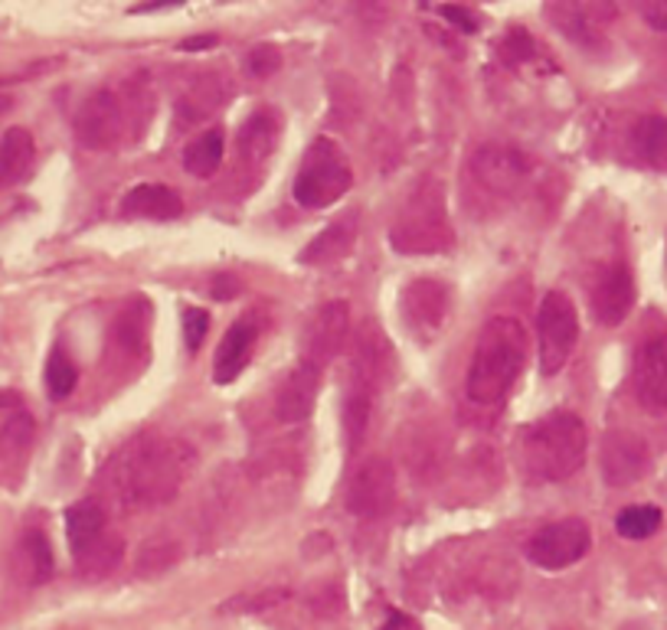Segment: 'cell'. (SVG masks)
<instances>
[{"label":"cell","instance_id":"1","mask_svg":"<svg viewBox=\"0 0 667 630\" xmlns=\"http://www.w3.org/2000/svg\"><path fill=\"white\" fill-rule=\"evenodd\" d=\"M527 356H530V337L524 324L507 314L491 317L478 334L475 356H472V369L465 383L468 399L485 408H497L517 386L527 366Z\"/></svg>","mask_w":667,"mask_h":630},{"label":"cell","instance_id":"2","mask_svg":"<svg viewBox=\"0 0 667 630\" xmlns=\"http://www.w3.org/2000/svg\"><path fill=\"white\" fill-rule=\"evenodd\" d=\"M586 451H589L586 421L566 408H556L540 421H534L521 441L524 470L534 484L569 480L586 464Z\"/></svg>","mask_w":667,"mask_h":630},{"label":"cell","instance_id":"3","mask_svg":"<svg viewBox=\"0 0 667 630\" xmlns=\"http://www.w3.org/2000/svg\"><path fill=\"white\" fill-rule=\"evenodd\" d=\"M390 242L400 255H435V252H448L455 242V232L445 213V190L442 180L425 176L423 183L410 193V200L403 203Z\"/></svg>","mask_w":667,"mask_h":630},{"label":"cell","instance_id":"4","mask_svg":"<svg viewBox=\"0 0 667 630\" xmlns=\"http://www.w3.org/2000/svg\"><path fill=\"white\" fill-rule=\"evenodd\" d=\"M186 448L151 438L148 445L131 448V455L122 460L119 490L131 504H161L181 487L186 474Z\"/></svg>","mask_w":667,"mask_h":630},{"label":"cell","instance_id":"5","mask_svg":"<svg viewBox=\"0 0 667 630\" xmlns=\"http://www.w3.org/2000/svg\"><path fill=\"white\" fill-rule=\"evenodd\" d=\"M386 356H390V341L373 324H366L364 334L351 349V376H347V399H344V431H347L351 451L364 441L373 402L383 389Z\"/></svg>","mask_w":667,"mask_h":630},{"label":"cell","instance_id":"6","mask_svg":"<svg viewBox=\"0 0 667 630\" xmlns=\"http://www.w3.org/2000/svg\"><path fill=\"white\" fill-rule=\"evenodd\" d=\"M354 186V171L344 148L334 138H314L295 173V200L304 210H327L347 196Z\"/></svg>","mask_w":667,"mask_h":630},{"label":"cell","instance_id":"7","mask_svg":"<svg viewBox=\"0 0 667 630\" xmlns=\"http://www.w3.org/2000/svg\"><path fill=\"white\" fill-rule=\"evenodd\" d=\"M537 331H540V373L549 379L569 363L573 346L579 341V314L569 294L563 291L544 294L537 311Z\"/></svg>","mask_w":667,"mask_h":630},{"label":"cell","instance_id":"8","mask_svg":"<svg viewBox=\"0 0 667 630\" xmlns=\"http://www.w3.org/2000/svg\"><path fill=\"white\" fill-rule=\"evenodd\" d=\"M589 546H593V532H589L586 519L569 516V519H556L540 532H534V539L527 542V559L544 572H563L569 566H576L589 552Z\"/></svg>","mask_w":667,"mask_h":630},{"label":"cell","instance_id":"9","mask_svg":"<svg viewBox=\"0 0 667 630\" xmlns=\"http://www.w3.org/2000/svg\"><path fill=\"white\" fill-rule=\"evenodd\" d=\"M400 314H403L410 337H416L420 344H432L452 314V287L445 282H435V278L410 282L400 297Z\"/></svg>","mask_w":667,"mask_h":630},{"label":"cell","instance_id":"10","mask_svg":"<svg viewBox=\"0 0 667 630\" xmlns=\"http://www.w3.org/2000/svg\"><path fill=\"white\" fill-rule=\"evenodd\" d=\"M128 105L115 92H95L82 102V109L75 112V134L79 144L89 151H109L124 141L128 131Z\"/></svg>","mask_w":667,"mask_h":630},{"label":"cell","instance_id":"11","mask_svg":"<svg viewBox=\"0 0 667 630\" xmlns=\"http://www.w3.org/2000/svg\"><path fill=\"white\" fill-rule=\"evenodd\" d=\"M396 504V470L386 458H370L347 484V510L357 519H380Z\"/></svg>","mask_w":667,"mask_h":630},{"label":"cell","instance_id":"12","mask_svg":"<svg viewBox=\"0 0 667 630\" xmlns=\"http://www.w3.org/2000/svg\"><path fill=\"white\" fill-rule=\"evenodd\" d=\"M351 337V307L347 301H327L314 311L304 331V359L314 366H327Z\"/></svg>","mask_w":667,"mask_h":630},{"label":"cell","instance_id":"13","mask_svg":"<svg viewBox=\"0 0 667 630\" xmlns=\"http://www.w3.org/2000/svg\"><path fill=\"white\" fill-rule=\"evenodd\" d=\"M589 307H593V317L603 327H618L631 314L635 278H631V268L625 262H612L596 275V282L589 287Z\"/></svg>","mask_w":667,"mask_h":630},{"label":"cell","instance_id":"14","mask_svg":"<svg viewBox=\"0 0 667 630\" xmlns=\"http://www.w3.org/2000/svg\"><path fill=\"white\" fill-rule=\"evenodd\" d=\"M631 386L645 411H667V337H648L635 349Z\"/></svg>","mask_w":667,"mask_h":630},{"label":"cell","instance_id":"15","mask_svg":"<svg viewBox=\"0 0 667 630\" xmlns=\"http://www.w3.org/2000/svg\"><path fill=\"white\" fill-rule=\"evenodd\" d=\"M530 171H534V164L507 144H485L472 158L475 180L494 193H517L530 180Z\"/></svg>","mask_w":667,"mask_h":630},{"label":"cell","instance_id":"16","mask_svg":"<svg viewBox=\"0 0 667 630\" xmlns=\"http://www.w3.org/2000/svg\"><path fill=\"white\" fill-rule=\"evenodd\" d=\"M317 389H321V366L299 359L289 376L279 383V393H275V418L279 421H289V425H299L307 421L311 411H314V402H317Z\"/></svg>","mask_w":667,"mask_h":630},{"label":"cell","instance_id":"17","mask_svg":"<svg viewBox=\"0 0 667 630\" xmlns=\"http://www.w3.org/2000/svg\"><path fill=\"white\" fill-rule=\"evenodd\" d=\"M648 470V445L631 431H612L603 445V474L612 487H628Z\"/></svg>","mask_w":667,"mask_h":630},{"label":"cell","instance_id":"18","mask_svg":"<svg viewBox=\"0 0 667 630\" xmlns=\"http://www.w3.org/2000/svg\"><path fill=\"white\" fill-rule=\"evenodd\" d=\"M255 341H259V327L252 317H240L216 346V356H213V379L220 386L233 383L245 366L252 359V349H255Z\"/></svg>","mask_w":667,"mask_h":630},{"label":"cell","instance_id":"19","mask_svg":"<svg viewBox=\"0 0 667 630\" xmlns=\"http://www.w3.org/2000/svg\"><path fill=\"white\" fill-rule=\"evenodd\" d=\"M122 213L138 220H178L183 213V200L178 190L164 183H138L122 200Z\"/></svg>","mask_w":667,"mask_h":630},{"label":"cell","instance_id":"20","mask_svg":"<svg viewBox=\"0 0 667 630\" xmlns=\"http://www.w3.org/2000/svg\"><path fill=\"white\" fill-rule=\"evenodd\" d=\"M105 536V510L95 500H79L65 510V539L75 559L95 549Z\"/></svg>","mask_w":667,"mask_h":630},{"label":"cell","instance_id":"21","mask_svg":"<svg viewBox=\"0 0 667 630\" xmlns=\"http://www.w3.org/2000/svg\"><path fill=\"white\" fill-rule=\"evenodd\" d=\"M354 242H357V213H347L334 226L321 232L299 255V262L302 265H334L354 248Z\"/></svg>","mask_w":667,"mask_h":630},{"label":"cell","instance_id":"22","mask_svg":"<svg viewBox=\"0 0 667 630\" xmlns=\"http://www.w3.org/2000/svg\"><path fill=\"white\" fill-rule=\"evenodd\" d=\"M33 158H37L33 134L27 128H7L0 138V190L20 183L33 167Z\"/></svg>","mask_w":667,"mask_h":630},{"label":"cell","instance_id":"23","mask_svg":"<svg viewBox=\"0 0 667 630\" xmlns=\"http://www.w3.org/2000/svg\"><path fill=\"white\" fill-rule=\"evenodd\" d=\"M223 154H226V134L223 128H210L203 131L200 138H193L183 151V167L190 176H213V173L223 167Z\"/></svg>","mask_w":667,"mask_h":630},{"label":"cell","instance_id":"24","mask_svg":"<svg viewBox=\"0 0 667 630\" xmlns=\"http://www.w3.org/2000/svg\"><path fill=\"white\" fill-rule=\"evenodd\" d=\"M279 144V121L265 112L245 118V124L240 128V138H236V148H240V158L245 164H262Z\"/></svg>","mask_w":667,"mask_h":630},{"label":"cell","instance_id":"25","mask_svg":"<svg viewBox=\"0 0 667 630\" xmlns=\"http://www.w3.org/2000/svg\"><path fill=\"white\" fill-rule=\"evenodd\" d=\"M631 148L648 167L667 171V115L641 118L631 131Z\"/></svg>","mask_w":667,"mask_h":630},{"label":"cell","instance_id":"26","mask_svg":"<svg viewBox=\"0 0 667 630\" xmlns=\"http://www.w3.org/2000/svg\"><path fill=\"white\" fill-rule=\"evenodd\" d=\"M20 556L27 562V578L30 585H43L53 575V549L50 539L40 529H27L23 542H20Z\"/></svg>","mask_w":667,"mask_h":630},{"label":"cell","instance_id":"27","mask_svg":"<svg viewBox=\"0 0 667 630\" xmlns=\"http://www.w3.org/2000/svg\"><path fill=\"white\" fill-rule=\"evenodd\" d=\"M661 522H665V514L658 507L641 504V507H628V510H621V514L615 516V532L621 539L638 542V539H651L661 529Z\"/></svg>","mask_w":667,"mask_h":630},{"label":"cell","instance_id":"28","mask_svg":"<svg viewBox=\"0 0 667 630\" xmlns=\"http://www.w3.org/2000/svg\"><path fill=\"white\" fill-rule=\"evenodd\" d=\"M144 327H148V314L141 307V314L134 311H124L122 317L115 321V331H112V356H124L128 353H144Z\"/></svg>","mask_w":667,"mask_h":630},{"label":"cell","instance_id":"29","mask_svg":"<svg viewBox=\"0 0 667 630\" xmlns=\"http://www.w3.org/2000/svg\"><path fill=\"white\" fill-rule=\"evenodd\" d=\"M75 383H79V369H75V363L62 353L60 346L50 353V359H47V389H50V396L53 399H65V396H72V389H75Z\"/></svg>","mask_w":667,"mask_h":630},{"label":"cell","instance_id":"30","mask_svg":"<svg viewBox=\"0 0 667 630\" xmlns=\"http://www.w3.org/2000/svg\"><path fill=\"white\" fill-rule=\"evenodd\" d=\"M30 438H33V418L23 415V411L13 415V418L3 425V431H0V458H10V455L27 451Z\"/></svg>","mask_w":667,"mask_h":630},{"label":"cell","instance_id":"31","mask_svg":"<svg viewBox=\"0 0 667 630\" xmlns=\"http://www.w3.org/2000/svg\"><path fill=\"white\" fill-rule=\"evenodd\" d=\"M534 57H537V47H534V40H530L527 30H511V33L504 37V43H501V59H504L507 65H517V62H527V59Z\"/></svg>","mask_w":667,"mask_h":630},{"label":"cell","instance_id":"32","mask_svg":"<svg viewBox=\"0 0 667 630\" xmlns=\"http://www.w3.org/2000/svg\"><path fill=\"white\" fill-rule=\"evenodd\" d=\"M183 344H186V349L193 353V349H200V344H203V337H206V331H210V314L203 311V307H186L183 311Z\"/></svg>","mask_w":667,"mask_h":630},{"label":"cell","instance_id":"33","mask_svg":"<svg viewBox=\"0 0 667 630\" xmlns=\"http://www.w3.org/2000/svg\"><path fill=\"white\" fill-rule=\"evenodd\" d=\"M438 13L445 17V20H452L458 30H465V33H475L478 30V20L468 13V10H462V7H455V3H445V7H438Z\"/></svg>","mask_w":667,"mask_h":630},{"label":"cell","instance_id":"34","mask_svg":"<svg viewBox=\"0 0 667 630\" xmlns=\"http://www.w3.org/2000/svg\"><path fill=\"white\" fill-rule=\"evenodd\" d=\"M279 53L272 50V47H259V50H252V72L255 75H269V72H275L279 69Z\"/></svg>","mask_w":667,"mask_h":630},{"label":"cell","instance_id":"35","mask_svg":"<svg viewBox=\"0 0 667 630\" xmlns=\"http://www.w3.org/2000/svg\"><path fill=\"white\" fill-rule=\"evenodd\" d=\"M641 17L648 20V27H655V30H667V0L665 3H641Z\"/></svg>","mask_w":667,"mask_h":630},{"label":"cell","instance_id":"36","mask_svg":"<svg viewBox=\"0 0 667 630\" xmlns=\"http://www.w3.org/2000/svg\"><path fill=\"white\" fill-rule=\"evenodd\" d=\"M216 47V37L213 33H206V37H190V40H183L181 43V50H213Z\"/></svg>","mask_w":667,"mask_h":630},{"label":"cell","instance_id":"37","mask_svg":"<svg viewBox=\"0 0 667 630\" xmlns=\"http://www.w3.org/2000/svg\"><path fill=\"white\" fill-rule=\"evenodd\" d=\"M406 624H410V621H406V618H403L400 611H390V621H386V624H383L380 630H403Z\"/></svg>","mask_w":667,"mask_h":630},{"label":"cell","instance_id":"38","mask_svg":"<svg viewBox=\"0 0 667 630\" xmlns=\"http://www.w3.org/2000/svg\"><path fill=\"white\" fill-rule=\"evenodd\" d=\"M0 405H17V396L13 393H0Z\"/></svg>","mask_w":667,"mask_h":630}]
</instances>
